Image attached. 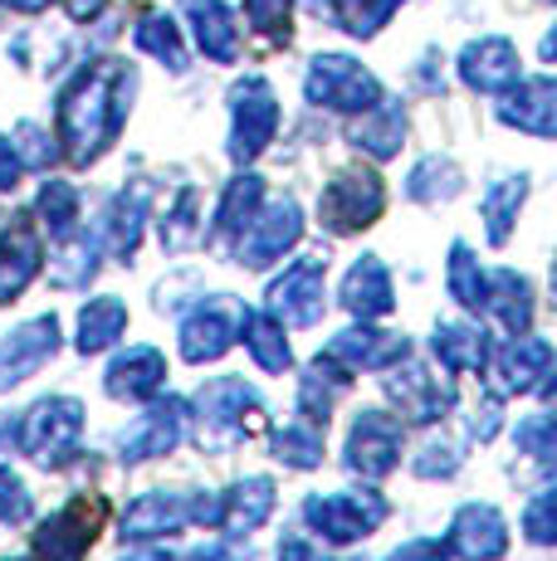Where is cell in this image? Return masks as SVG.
I'll return each mask as SVG.
<instances>
[{"label":"cell","mask_w":557,"mask_h":561,"mask_svg":"<svg viewBox=\"0 0 557 561\" xmlns=\"http://www.w3.org/2000/svg\"><path fill=\"white\" fill-rule=\"evenodd\" d=\"M123 328H127V304H123V298H113V294L89 298L83 312H79V352H83V357L109 352L113 342L123 337Z\"/></svg>","instance_id":"obj_33"},{"label":"cell","mask_w":557,"mask_h":561,"mask_svg":"<svg viewBox=\"0 0 557 561\" xmlns=\"http://www.w3.org/2000/svg\"><path fill=\"white\" fill-rule=\"evenodd\" d=\"M382 205H387L382 176L377 171L352 167V171H338V176L328 181V191L318 196V220H323L333 234H352V230H367V225L382 215Z\"/></svg>","instance_id":"obj_6"},{"label":"cell","mask_w":557,"mask_h":561,"mask_svg":"<svg viewBox=\"0 0 557 561\" xmlns=\"http://www.w3.org/2000/svg\"><path fill=\"white\" fill-rule=\"evenodd\" d=\"M274 513V483L270 479H240L230 493H220L216 527L225 537H245Z\"/></svg>","instance_id":"obj_25"},{"label":"cell","mask_w":557,"mask_h":561,"mask_svg":"<svg viewBox=\"0 0 557 561\" xmlns=\"http://www.w3.org/2000/svg\"><path fill=\"white\" fill-rule=\"evenodd\" d=\"M99 254H103L99 234H79V230L59 234V250H55V259H49V284L89 288V278L99 274Z\"/></svg>","instance_id":"obj_31"},{"label":"cell","mask_w":557,"mask_h":561,"mask_svg":"<svg viewBox=\"0 0 557 561\" xmlns=\"http://www.w3.org/2000/svg\"><path fill=\"white\" fill-rule=\"evenodd\" d=\"M59 352V322L55 312L49 318H30L25 328H15L5 342H0V391L30 381L49 357Z\"/></svg>","instance_id":"obj_13"},{"label":"cell","mask_w":557,"mask_h":561,"mask_svg":"<svg viewBox=\"0 0 557 561\" xmlns=\"http://www.w3.org/2000/svg\"><path fill=\"white\" fill-rule=\"evenodd\" d=\"M495 376H499V391L495 396H523V391H548V376H553V347L543 337H513L509 347L499 352L495 362Z\"/></svg>","instance_id":"obj_16"},{"label":"cell","mask_w":557,"mask_h":561,"mask_svg":"<svg viewBox=\"0 0 557 561\" xmlns=\"http://www.w3.org/2000/svg\"><path fill=\"white\" fill-rule=\"evenodd\" d=\"M401 439H406V430L396 415H387V410H362L348 439V469H357L362 479H387L396 463H401Z\"/></svg>","instance_id":"obj_9"},{"label":"cell","mask_w":557,"mask_h":561,"mask_svg":"<svg viewBox=\"0 0 557 561\" xmlns=\"http://www.w3.org/2000/svg\"><path fill=\"white\" fill-rule=\"evenodd\" d=\"M342 304H348V312H357V318H387L396 304L391 268L377 254H362L348 268V278H342Z\"/></svg>","instance_id":"obj_22"},{"label":"cell","mask_w":557,"mask_h":561,"mask_svg":"<svg viewBox=\"0 0 557 561\" xmlns=\"http://www.w3.org/2000/svg\"><path fill=\"white\" fill-rule=\"evenodd\" d=\"M396 5H401V0H338V20L348 35H377L391 20Z\"/></svg>","instance_id":"obj_43"},{"label":"cell","mask_w":557,"mask_h":561,"mask_svg":"<svg viewBox=\"0 0 557 561\" xmlns=\"http://www.w3.org/2000/svg\"><path fill=\"white\" fill-rule=\"evenodd\" d=\"M352 386V371L342 362H333L323 352L314 366H308V376H304V386H298V415L308 420V425H318V430H328V415H333V405H338V396Z\"/></svg>","instance_id":"obj_24"},{"label":"cell","mask_w":557,"mask_h":561,"mask_svg":"<svg viewBox=\"0 0 557 561\" xmlns=\"http://www.w3.org/2000/svg\"><path fill=\"white\" fill-rule=\"evenodd\" d=\"M123 561H167L162 552H137V557H123Z\"/></svg>","instance_id":"obj_57"},{"label":"cell","mask_w":557,"mask_h":561,"mask_svg":"<svg viewBox=\"0 0 557 561\" xmlns=\"http://www.w3.org/2000/svg\"><path fill=\"white\" fill-rule=\"evenodd\" d=\"M519 455L528 459H553V415H528L519 420Z\"/></svg>","instance_id":"obj_46"},{"label":"cell","mask_w":557,"mask_h":561,"mask_svg":"<svg viewBox=\"0 0 557 561\" xmlns=\"http://www.w3.org/2000/svg\"><path fill=\"white\" fill-rule=\"evenodd\" d=\"M553 503H557V499H553L548 489H543L538 499L528 503V517H523V533H528L538 547H548V542H553Z\"/></svg>","instance_id":"obj_49"},{"label":"cell","mask_w":557,"mask_h":561,"mask_svg":"<svg viewBox=\"0 0 557 561\" xmlns=\"http://www.w3.org/2000/svg\"><path fill=\"white\" fill-rule=\"evenodd\" d=\"M10 147H15V157H20V167H49V161L59 157V147H55V137L45 133V127H35V123H20L15 127V137H10Z\"/></svg>","instance_id":"obj_44"},{"label":"cell","mask_w":557,"mask_h":561,"mask_svg":"<svg viewBox=\"0 0 557 561\" xmlns=\"http://www.w3.org/2000/svg\"><path fill=\"white\" fill-rule=\"evenodd\" d=\"M240 304L230 298H206L191 308V318H181V357L186 362H216L230 352L235 332H240Z\"/></svg>","instance_id":"obj_11"},{"label":"cell","mask_w":557,"mask_h":561,"mask_svg":"<svg viewBox=\"0 0 557 561\" xmlns=\"http://www.w3.org/2000/svg\"><path fill=\"white\" fill-rule=\"evenodd\" d=\"M298 234H304V215H298L294 201H274L270 210H254V220L245 225L240 240V264L245 268H264L274 259H284V250H294Z\"/></svg>","instance_id":"obj_12"},{"label":"cell","mask_w":557,"mask_h":561,"mask_svg":"<svg viewBox=\"0 0 557 561\" xmlns=\"http://www.w3.org/2000/svg\"><path fill=\"white\" fill-rule=\"evenodd\" d=\"M235 337L250 347V357L260 371H284L288 366V342H284V322L270 308H245L240 312V332Z\"/></svg>","instance_id":"obj_29"},{"label":"cell","mask_w":557,"mask_h":561,"mask_svg":"<svg viewBox=\"0 0 557 561\" xmlns=\"http://www.w3.org/2000/svg\"><path fill=\"white\" fill-rule=\"evenodd\" d=\"M167 381V357L157 347H127L109 366V396L113 401H152Z\"/></svg>","instance_id":"obj_21"},{"label":"cell","mask_w":557,"mask_h":561,"mask_svg":"<svg viewBox=\"0 0 557 561\" xmlns=\"http://www.w3.org/2000/svg\"><path fill=\"white\" fill-rule=\"evenodd\" d=\"M245 15L264 39H288V0H245Z\"/></svg>","instance_id":"obj_45"},{"label":"cell","mask_w":557,"mask_h":561,"mask_svg":"<svg viewBox=\"0 0 557 561\" xmlns=\"http://www.w3.org/2000/svg\"><path fill=\"white\" fill-rule=\"evenodd\" d=\"M406 352H411V342L406 337H391V332H367V328H352L342 332V337L328 342V357L342 362L348 371H387V366L406 362Z\"/></svg>","instance_id":"obj_20"},{"label":"cell","mask_w":557,"mask_h":561,"mask_svg":"<svg viewBox=\"0 0 557 561\" xmlns=\"http://www.w3.org/2000/svg\"><path fill=\"white\" fill-rule=\"evenodd\" d=\"M401 137H406V113L396 103H372L367 117L352 127V142L372 157H396L401 152Z\"/></svg>","instance_id":"obj_34"},{"label":"cell","mask_w":557,"mask_h":561,"mask_svg":"<svg viewBox=\"0 0 557 561\" xmlns=\"http://www.w3.org/2000/svg\"><path fill=\"white\" fill-rule=\"evenodd\" d=\"M20 157H15V147H10V137H0V191H15V181H20Z\"/></svg>","instance_id":"obj_53"},{"label":"cell","mask_w":557,"mask_h":561,"mask_svg":"<svg viewBox=\"0 0 557 561\" xmlns=\"http://www.w3.org/2000/svg\"><path fill=\"white\" fill-rule=\"evenodd\" d=\"M186 405L181 401H167V405H152L147 415H137L133 425L123 430V459L127 463H143V459H157V455H171L186 435Z\"/></svg>","instance_id":"obj_15"},{"label":"cell","mask_w":557,"mask_h":561,"mask_svg":"<svg viewBox=\"0 0 557 561\" xmlns=\"http://www.w3.org/2000/svg\"><path fill=\"white\" fill-rule=\"evenodd\" d=\"M103 517H109V503L79 493V499L64 503V508L35 533V557L39 561H83L89 547L99 542Z\"/></svg>","instance_id":"obj_7"},{"label":"cell","mask_w":557,"mask_h":561,"mask_svg":"<svg viewBox=\"0 0 557 561\" xmlns=\"http://www.w3.org/2000/svg\"><path fill=\"white\" fill-rule=\"evenodd\" d=\"M528 196V176H503L485 191V220H489V244H503L519 220V205Z\"/></svg>","instance_id":"obj_36"},{"label":"cell","mask_w":557,"mask_h":561,"mask_svg":"<svg viewBox=\"0 0 557 561\" xmlns=\"http://www.w3.org/2000/svg\"><path fill=\"white\" fill-rule=\"evenodd\" d=\"M304 523L318 533V542H357L387 523V499L382 493H314L304 503Z\"/></svg>","instance_id":"obj_4"},{"label":"cell","mask_w":557,"mask_h":561,"mask_svg":"<svg viewBox=\"0 0 557 561\" xmlns=\"http://www.w3.org/2000/svg\"><path fill=\"white\" fill-rule=\"evenodd\" d=\"M137 49H147V54H157V59H167L171 69H186V49H181V35H177V25H171L167 15H147L143 25H137Z\"/></svg>","instance_id":"obj_41"},{"label":"cell","mask_w":557,"mask_h":561,"mask_svg":"<svg viewBox=\"0 0 557 561\" xmlns=\"http://www.w3.org/2000/svg\"><path fill=\"white\" fill-rule=\"evenodd\" d=\"M235 133H230V157L235 161H254L264 147L274 142V127H278V103L270 93L264 79H245L235 89Z\"/></svg>","instance_id":"obj_10"},{"label":"cell","mask_w":557,"mask_h":561,"mask_svg":"<svg viewBox=\"0 0 557 561\" xmlns=\"http://www.w3.org/2000/svg\"><path fill=\"white\" fill-rule=\"evenodd\" d=\"M30 508H35V503H30V489L10 469H0V523H25Z\"/></svg>","instance_id":"obj_48"},{"label":"cell","mask_w":557,"mask_h":561,"mask_svg":"<svg viewBox=\"0 0 557 561\" xmlns=\"http://www.w3.org/2000/svg\"><path fill=\"white\" fill-rule=\"evenodd\" d=\"M264 425V405L254 396V386H245L240 376H216L196 391V445L220 455L235 449L240 439H250Z\"/></svg>","instance_id":"obj_2"},{"label":"cell","mask_w":557,"mask_h":561,"mask_svg":"<svg viewBox=\"0 0 557 561\" xmlns=\"http://www.w3.org/2000/svg\"><path fill=\"white\" fill-rule=\"evenodd\" d=\"M278 561H328V552L318 542H308V537H284Z\"/></svg>","instance_id":"obj_51"},{"label":"cell","mask_w":557,"mask_h":561,"mask_svg":"<svg viewBox=\"0 0 557 561\" xmlns=\"http://www.w3.org/2000/svg\"><path fill=\"white\" fill-rule=\"evenodd\" d=\"M39 215H45V225L55 234H69L73 220H79V191H73L69 181H45V191H39Z\"/></svg>","instance_id":"obj_42"},{"label":"cell","mask_w":557,"mask_h":561,"mask_svg":"<svg viewBox=\"0 0 557 561\" xmlns=\"http://www.w3.org/2000/svg\"><path fill=\"white\" fill-rule=\"evenodd\" d=\"M459 186H465V176H459L455 161L425 157L421 167L411 171V181H406V196L421 201V205H441V201H450V196H459Z\"/></svg>","instance_id":"obj_35"},{"label":"cell","mask_w":557,"mask_h":561,"mask_svg":"<svg viewBox=\"0 0 557 561\" xmlns=\"http://www.w3.org/2000/svg\"><path fill=\"white\" fill-rule=\"evenodd\" d=\"M323 274L328 259H298L284 268V278H274L270 288V312L284 328H314L323 318Z\"/></svg>","instance_id":"obj_8"},{"label":"cell","mask_w":557,"mask_h":561,"mask_svg":"<svg viewBox=\"0 0 557 561\" xmlns=\"http://www.w3.org/2000/svg\"><path fill=\"white\" fill-rule=\"evenodd\" d=\"M469 430H475L479 439H489L499 430V396H489L485 405H475V420H469Z\"/></svg>","instance_id":"obj_52"},{"label":"cell","mask_w":557,"mask_h":561,"mask_svg":"<svg viewBox=\"0 0 557 561\" xmlns=\"http://www.w3.org/2000/svg\"><path fill=\"white\" fill-rule=\"evenodd\" d=\"M264 196V181L260 176H235L230 191H225L220 210H216V234H245V225L254 220Z\"/></svg>","instance_id":"obj_38"},{"label":"cell","mask_w":557,"mask_h":561,"mask_svg":"<svg viewBox=\"0 0 557 561\" xmlns=\"http://www.w3.org/2000/svg\"><path fill=\"white\" fill-rule=\"evenodd\" d=\"M201 240V196L196 191H181L177 205L167 210L162 220V244L167 250H186V244Z\"/></svg>","instance_id":"obj_40"},{"label":"cell","mask_w":557,"mask_h":561,"mask_svg":"<svg viewBox=\"0 0 557 561\" xmlns=\"http://www.w3.org/2000/svg\"><path fill=\"white\" fill-rule=\"evenodd\" d=\"M431 352L441 357L445 371H455V376L459 371H485V362H489V342L475 322H441L435 337H431Z\"/></svg>","instance_id":"obj_30"},{"label":"cell","mask_w":557,"mask_h":561,"mask_svg":"<svg viewBox=\"0 0 557 561\" xmlns=\"http://www.w3.org/2000/svg\"><path fill=\"white\" fill-rule=\"evenodd\" d=\"M445 547L459 561H499L503 547H509V527H503L499 508H489V503H465L455 513V523H450Z\"/></svg>","instance_id":"obj_14"},{"label":"cell","mask_w":557,"mask_h":561,"mask_svg":"<svg viewBox=\"0 0 557 561\" xmlns=\"http://www.w3.org/2000/svg\"><path fill=\"white\" fill-rule=\"evenodd\" d=\"M133 103V69L123 59H93L59 93V142L73 167H89L109 152Z\"/></svg>","instance_id":"obj_1"},{"label":"cell","mask_w":557,"mask_h":561,"mask_svg":"<svg viewBox=\"0 0 557 561\" xmlns=\"http://www.w3.org/2000/svg\"><path fill=\"white\" fill-rule=\"evenodd\" d=\"M186 561H245V552L230 547V542H206V547H196Z\"/></svg>","instance_id":"obj_54"},{"label":"cell","mask_w":557,"mask_h":561,"mask_svg":"<svg viewBox=\"0 0 557 561\" xmlns=\"http://www.w3.org/2000/svg\"><path fill=\"white\" fill-rule=\"evenodd\" d=\"M181 10H186L191 30H196V45L206 49L211 59L230 64L235 54H240V30H235L230 5H220V0H181Z\"/></svg>","instance_id":"obj_27"},{"label":"cell","mask_w":557,"mask_h":561,"mask_svg":"<svg viewBox=\"0 0 557 561\" xmlns=\"http://www.w3.org/2000/svg\"><path fill=\"white\" fill-rule=\"evenodd\" d=\"M79 435H83V405L73 396H49L15 425L20 449L35 463H45V469H59L69 455H79Z\"/></svg>","instance_id":"obj_3"},{"label":"cell","mask_w":557,"mask_h":561,"mask_svg":"<svg viewBox=\"0 0 557 561\" xmlns=\"http://www.w3.org/2000/svg\"><path fill=\"white\" fill-rule=\"evenodd\" d=\"M387 391H391V401L401 405V415L406 420H441L445 410H450V386L441 381V376H431L425 366H406L401 371V362L387 366Z\"/></svg>","instance_id":"obj_19"},{"label":"cell","mask_w":557,"mask_h":561,"mask_svg":"<svg viewBox=\"0 0 557 561\" xmlns=\"http://www.w3.org/2000/svg\"><path fill=\"white\" fill-rule=\"evenodd\" d=\"M421 479H445V473H455L459 469V449L450 445V439H431V445L421 449V459L411 463Z\"/></svg>","instance_id":"obj_47"},{"label":"cell","mask_w":557,"mask_h":561,"mask_svg":"<svg viewBox=\"0 0 557 561\" xmlns=\"http://www.w3.org/2000/svg\"><path fill=\"white\" fill-rule=\"evenodd\" d=\"M274 459L288 463V469H314V463H323V430L308 425V420H288L274 435Z\"/></svg>","instance_id":"obj_37"},{"label":"cell","mask_w":557,"mask_h":561,"mask_svg":"<svg viewBox=\"0 0 557 561\" xmlns=\"http://www.w3.org/2000/svg\"><path fill=\"white\" fill-rule=\"evenodd\" d=\"M191 523V499L186 493H143L123 517V542H152V537H171Z\"/></svg>","instance_id":"obj_18"},{"label":"cell","mask_w":557,"mask_h":561,"mask_svg":"<svg viewBox=\"0 0 557 561\" xmlns=\"http://www.w3.org/2000/svg\"><path fill=\"white\" fill-rule=\"evenodd\" d=\"M459 79L479 93H503L519 83V54L509 39H479L459 54Z\"/></svg>","instance_id":"obj_23"},{"label":"cell","mask_w":557,"mask_h":561,"mask_svg":"<svg viewBox=\"0 0 557 561\" xmlns=\"http://www.w3.org/2000/svg\"><path fill=\"white\" fill-rule=\"evenodd\" d=\"M39 259H45V244L25 215L10 220V230H0V304H15L25 294V284L39 274Z\"/></svg>","instance_id":"obj_17"},{"label":"cell","mask_w":557,"mask_h":561,"mask_svg":"<svg viewBox=\"0 0 557 561\" xmlns=\"http://www.w3.org/2000/svg\"><path fill=\"white\" fill-rule=\"evenodd\" d=\"M308 5H323V0H308Z\"/></svg>","instance_id":"obj_58"},{"label":"cell","mask_w":557,"mask_h":561,"mask_svg":"<svg viewBox=\"0 0 557 561\" xmlns=\"http://www.w3.org/2000/svg\"><path fill=\"white\" fill-rule=\"evenodd\" d=\"M103 5H109V0H64V10H69L73 20H93Z\"/></svg>","instance_id":"obj_55"},{"label":"cell","mask_w":557,"mask_h":561,"mask_svg":"<svg viewBox=\"0 0 557 561\" xmlns=\"http://www.w3.org/2000/svg\"><path fill=\"white\" fill-rule=\"evenodd\" d=\"M485 312H489V318H499V328L509 332V337L528 332V322H533V288H528V278L513 274V268H499L495 278H485Z\"/></svg>","instance_id":"obj_26"},{"label":"cell","mask_w":557,"mask_h":561,"mask_svg":"<svg viewBox=\"0 0 557 561\" xmlns=\"http://www.w3.org/2000/svg\"><path fill=\"white\" fill-rule=\"evenodd\" d=\"M553 113H557V93L548 79L519 83V93H509V103L499 107L503 123L523 127V133H533V137H553Z\"/></svg>","instance_id":"obj_32"},{"label":"cell","mask_w":557,"mask_h":561,"mask_svg":"<svg viewBox=\"0 0 557 561\" xmlns=\"http://www.w3.org/2000/svg\"><path fill=\"white\" fill-rule=\"evenodd\" d=\"M391 561H450V552L435 542V537H416V542H406Z\"/></svg>","instance_id":"obj_50"},{"label":"cell","mask_w":557,"mask_h":561,"mask_svg":"<svg viewBox=\"0 0 557 561\" xmlns=\"http://www.w3.org/2000/svg\"><path fill=\"white\" fill-rule=\"evenodd\" d=\"M450 298H459L465 308H485V268L469 254V244H455L450 250Z\"/></svg>","instance_id":"obj_39"},{"label":"cell","mask_w":557,"mask_h":561,"mask_svg":"<svg viewBox=\"0 0 557 561\" xmlns=\"http://www.w3.org/2000/svg\"><path fill=\"white\" fill-rule=\"evenodd\" d=\"M10 5H15V10H30V15H35V10H45L49 0H10Z\"/></svg>","instance_id":"obj_56"},{"label":"cell","mask_w":557,"mask_h":561,"mask_svg":"<svg viewBox=\"0 0 557 561\" xmlns=\"http://www.w3.org/2000/svg\"><path fill=\"white\" fill-rule=\"evenodd\" d=\"M143 225H147V186H133L109 205V215L99 225V244L109 254L127 259L137 250V240H143Z\"/></svg>","instance_id":"obj_28"},{"label":"cell","mask_w":557,"mask_h":561,"mask_svg":"<svg viewBox=\"0 0 557 561\" xmlns=\"http://www.w3.org/2000/svg\"><path fill=\"white\" fill-rule=\"evenodd\" d=\"M308 103L318 107H338V113H367L372 103H382V89L357 59L348 54H318L308 64V79H304Z\"/></svg>","instance_id":"obj_5"}]
</instances>
